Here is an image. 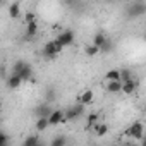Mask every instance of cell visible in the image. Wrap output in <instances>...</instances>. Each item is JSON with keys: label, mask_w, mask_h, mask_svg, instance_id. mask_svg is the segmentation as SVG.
Here are the masks:
<instances>
[{"label": "cell", "mask_w": 146, "mask_h": 146, "mask_svg": "<svg viewBox=\"0 0 146 146\" xmlns=\"http://www.w3.org/2000/svg\"><path fill=\"white\" fill-rule=\"evenodd\" d=\"M5 84H7V88H9V90H17V88L23 84V79H21L17 74H14V72H12L11 76H7V78H5Z\"/></svg>", "instance_id": "ba28073f"}, {"label": "cell", "mask_w": 146, "mask_h": 146, "mask_svg": "<svg viewBox=\"0 0 146 146\" xmlns=\"http://www.w3.org/2000/svg\"><path fill=\"white\" fill-rule=\"evenodd\" d=\"M98 119H100V115H98V113H90V115H88V122H86V127H88V129H91V127H93V125L98 122Z\"/></svg>", "instance_id": "ffe728a7"}, {"label": "cell", "mask_w": 146, "mask_h": 146, "mask_svg": "<svg viewBox=\"0 0 146 146\" xmlns=\"http://www.w3.org/2000/svg\"><path fill=\"white\" fill-rule=\"evenodd\" d=\"M112 50H113V43H112V40L107 36V38H105V41L100 45V52H103V53H110Z\"/></svg>", "instance_id": "9a60e30c"}, {"label": "cell", "mask_w": 146, "mask_h": 146, "mask_svg": "<svg viewBox=\"0 0 146 146\" xmlns=\"http://www.w3.org/2000/svg\"><path fill=\"white\" fill-rule=\"evenodd\" d=\"M0 78H7V72H5V65H0Z\"/></svg>", "instance_id": "83f0119b"}, {"label": "cell", "mask_w": 146, "mask_h": 146, "mask_svg": "<svg viewBox=\"0 0 146 146\" xmlns=\"http://www.w3.org/2000/svg\"><path fill=\"white\" fill-rule=\"evenodd\" d=\"M23 144H24V146H36V144H40V137H38V134H33V136L26 137Z\"/></svg>", "instance_id": "ac0fdd59"}, {"label": "cell", "mask_w": 146, "mask_h": 146, "mask_svg": "<svg viewBox=\"0 0 146 146\" xmlns=\"http://www.w3.org/2000/svg\"><path fill=\"white\" fill-rule=\"evenodd\" d=\"M93 98H95L93 91H91V90H84V91L78 96V102H79V103H83V105H90V103L93 102Z\"/></svg>", "instance_id": "8fae6325"}, {"label": "cell", "mask_w": 146, "mask_h": 146, "mask_svg": "<svg viewBox=\"0 0 146 146\" xmlns=\"http://www.w3.org/2000/svg\"><path fill=\"white\" fill-rule=\"evenodd\" d=\"M105 81H120V74L117 69H112L105 74Z\"/></svg>", "instance_id": "2e32d148"}, {"label": "cell", "mask_w": 146, "mask_h": 146, "mask_svg": "<svg viewBox=\"0 0 146 146\" xmlns=\"http://www.w3.org/2000/svg\"><path fill=\"white\" fill-rule=\"evenodd\" d=\"M12 72L17 74L23 81H31L33 79V67L26 60H17L12 67Z\"/></svg>", "instance_id": "6da1fadb"}, {"label": "cell", "mask_w": 146, "mask_h": 146, "mask_svg": "<svg viewBox=\"0 0 146 146\" xmlns=\"http://www.w3.org/2000/svg\"><path fill=\"white\" fill-rule=\"evenodd\" d=\"M105 38H107L105 33H96V35H95V40H93V45H96V46L100 48V45L105 41Z\"/></svg>", "instance_id": "44dd1931"}, {"label": "cell", "mask_w": 146, "mask_h": 146, "mask_svg": "<svg viewBox=\"0 0 146 146\" xmlns=\"http://www.w3.org/2000/svg\"><path fill=\"white\" fill-rule=\"evenodd\" d=\"M119 74H120V81H127V79L132 78V74H131V70H129V69H122V70H119Z\"/></svg>", "instance_id": "cb8c5ba5"}, {"label": "cell", "mask_w": 146, "mask_h": 146, "mask_svg": "<svg viewBox=\"0 0 146 146\" xmlns=\"http://www.w3.org/2000/svg\"><path fill=\"white\" fill-rule=\"evenodd\" d=\"M52 103H48V102H45V103H40V105H36L35 107V110H33V113H35V117H48L50 113H52Z\"/></svg>", "instance_id": "8992f818"}, {"label": "cell", "mask_w": 146, "mask_h": 146, "mask_svg": "<svg viewBox=\"0 0 146 146\" xmlns=\"http://www.w3.org/2000/svg\"><path fill=\"white\" fill-rule=\"evenodd\" d=\"M62 50H64V46H62L57 40H50V41H46L45 46H43V55H45V58L52 60V58H55Z\"/></svg>", "instance_id": "7a4b0ae2"}, {"label": "cell", "mask_w": 146, "mask_h": 146, "mask_svg": "<svg viewBox=\"0 0 146 146\" xmlns=\"http://www.w3.org/2000/svg\"><path fill=\"white\" fill-rule=\"evenodd\" d=\"M50 124H48V119L46 117H36V124H35V129L38 132H43L45 129H48Z\"/></svg>", "instance_id": "5bb4252c"}, {"label": "cell", "mask_w": 146, "mask_h": 146, "mask_svg": "<svg viewBox=\"0 0 146 146\" xmlns=\"http://www.w3.org/2000/svg\"><path fill=\"white\" fill-rule=\"evenodd\" d=\"M0 113H2V105H0Z\"/></svg>", "instance_id": "4dcf8cb0"}, {"label": "cell", "mask_w": 146, "mask_h": 146, "mask_svg": "<svg viewBox=\"0 0 146 146\" xmlns=\"http://www.w3.org/2000/svg\"><path fill=\"white\" fill-rule=\"evenodd\" d=\"M65 143H67V137H65V136H57L50 144H52V146H64Z\"/></svg>", "instance_id": "7402d4cb"}, {"label": "cell", "mask_w": 146, "mask_h": 146, "mask_svg": "<svg viewBox=\"0 0 146 146\" xmlns=\"http://www.w3.org/2000/svg\"><path fill=\"white\" fill-rule=\"evenodd\" d=\"M136 90H137V83H136L132 78H131V79H127V81H122L120 93H124V95H132Z\"/></svg>", "instance_id": "52a82bcc"}, {"label": "cell", "mask_w": 146, "mask_h": 146, "mask_svg": "<svg viewBox=\"0 0 146 146\" xmlns=\"http://www.w3.org/2000/svg\"><path fill=\"white\" fill-rule=\"evenodd\" d=\"M134 2H144V0H134Z\"/></svg>", "instance_id": "f546056e"}, {"label": "cell", "mask_w": 146, "mask_h": 146, "mask_svg": "<svg viewBox=\"0 0 146 146\" xmlns=\"http://www.w3.org/2000/svg\"><path fill=\"white\" fill-rule=\"evenodd\" d=\"M64 48L65 46H69V45H72V43H74V31H70V29H64L57 38H55Z\"/></svg>", "instance_id": "5b68a950"}, {"label": "cell", "mask_w": 146, "mask_h": 146, "mask_svg": "<svg viewBox=\"0 0 146 146\" xmlns=\"http://www.w3.org/2000/svg\"><path fill=\"white\" fill-rule=\"evenodd\" d=\"M5 4V0H0V5H4Z\"/></svg>", "instance_id": "f1b7e54d"}, {"label": "cell", "mask_w": 146, "mask_h": 146, "mask_svg": "<svg viewBox=\"0 0 146 146\" xmlns=\"http://www.w3.org/2000/svg\"><path fill=\"white\" fill-rule=\"evenodd\" d=\"M144 12H146V2H132V4L127 7L125 16H127L129 19H136V17L144 16Z\"/></svg>", "instance_id": "3957f363"}, {"label": "cell", "mask_w": 146, "mask_h": 146, "mask_svg": "<svg viewBox=\"0 0 146 146\" xmlns=\"http://www.w3.org/2000/svg\"><path fill=\"white\" fill-rule=\"evenodd\" d=\"M36 33H38V21L35 19V21L26 23V41L33 40L36 36Z\"/></svg>", "instance_id": "9c48e42d"}, {"label": "cell", "mask_w": 146, "mask_h": 146, "mask_svg": "<svg viewBox=\"0 0 146 146\" xmlns=\"http://www.w3.org/2000/svg\"><path fill=\"white\" fill-rule=\"evenodd\" d=\"M79 2H81V0H62V4L67 5V7H76Z\"/></svg>", "instance_id": "d4e9b609"}, {"label": "cell", "mask_w": 146, "mask_h": 146, "mask_svg": "<svg viewBox=\"0 0 146 146\" xmlns=\"http://www.w3.org/2000/svg\"><path fill=\"white\" fill-rule=\"evenodd\" d=\"M35 19H36V16H35L33 12H28V14H26V23H29V21H35Z\"/></svg>", "instance_id": "4316f807"}, {"label": "cell", "mask_w": 146, "mask_h": 146, "mask_svg": "<svg viewBox=\"0 0 146 146\" xmlns=\"http://www.w3.org/2000/svg\"><path fill=\"white\" fill-rule=\"evenodd\" d=\"M93 129H95V132H96L98 136H105V134L108 132V125H107V124H98V122H96V124L93 125Z\"/></svg>", "instance_id": "e0dca14e"}, {"label": "cell", "mask_w": 146, "mask_h": 146, "mask_svg": "<svg viewBox=\"0 0 146 146\" xmlns=\"http://www.w3.org/2000/svg\"><path fill=\"white\" fill-rule=\"evenodd\" d=\"M125 136L127 137H134V139H143V136H144V125H143V122H139V120L132 122L125 129Z\"/></svg>", "instance_id": "277c9868"}, {"label": "cell", "mask_w": 146, "mask_h": 146, "mask_svg": "<svg viewBox=\"0 0 146 146\" xmlns=\"http://www.w3.org/2000/svg\"><path fill=\"white\" fill-rule=\"evenodd\" d=\"M45 98H46V102L48 103H55V100H57V95H55V90H48L46 91V95H45Z\"/></svg>", "instance_id": "603a6c76"}, {"label": "cell", "mask_w": 146, "mask_h": 146, "mask_svg": "<svg viewBox=\"0 0 146 146\" xmlns=\"http://www.w3.org/2000/svg\"><path fill=\"white\" fill-rule=\"evenodd\" d=\"M7 143H9V137H7V134L0 131V146H5Z\"/></svg>", "instance_id": "484cf974"}, {"label": "cell", "mask_w": 146, "mask_h": 146, "mask_svg": "<svg viewBox=\"0 0 146 146\" xmlns=\"http://www.w3.org/2000/svg\"><path fill=\"white\" fill-rule=\"evenodd\" d=\"M19 16H21V5H19V2H12L9 5V17L11 19H17Z\"/></svg>", "instance_id": "4fadbf2b"}, {"label": "cell", "mask_w": 146, "mask_h": 146, "mask_svg": "<svg viewBox=\"0 0 146 146\" xmlns=\"http://www.w3.org/2000/svg\"><path fill=\"white\" fill-rule=\"evenodd\" d=\"M120 88H122V81H107V91L110 95L120 93Z\"/></svg>", "instance_id": "7c38bea8"}, {"label": "cell", "mask_w": 146, "mask_h": 146, "mask_svg": "<svg viewBox=\"0 0 146 146\" xmlns=\"http://www.w3.org/2000/svg\"><path fill=\"white\" fill-rule=\"evenodd\" d=\"M108 2H113V0H108Z\"/></svg>", "instance_id": "1f68e13d"}, {"label": "cell", "mask_w": 146, "mask_h": 146, "mask_svg": "<svg viewBox=\"0 0 146 146\" xmlns=\"http://www.w3.org/2000/svg\"><path fill=\"white\" fill-rule=\"evenodd\" d=\"M84 52H86L88 57H95L96 53H100V48H98L96 45H88V46L84 48Z\"/></svg>", "instance_id": "d6986e66"}, {"label": "cell", "mask_w": 146, "mask_h": 146, "mask_svg": "<svg viewBox=\"0 0 146 146\" xmlns=\"http://www.w3.org/2000/svg\"><path fill=\"white\" fill-rule=\"evenodd\" d=\"M46 119H48V124H50V125L62 124V120H64V112H62V110H52V113H50Z\"/></svg>", "instance_id": "30bf717a"}]
</instances>
